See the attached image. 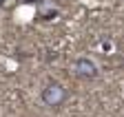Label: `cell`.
I'll return each mask as SVG.
<instances>
[{
	"label": "cell",
	"mask_w": 124,
	"mask_h": 117,
	"mask_svg": "<svg viewBox=\"0 0 124 117\" xmlns=\"http://www.w3.org/2000/svg\"><path fill=\"white\" fill-rule=\"evenodd\" d=\"M24 2H29V5H33V2H38V0H24Z\"/></svg>",
	"instance_id": "277c9868"
},
{
	"label": "cell",
	"mask_w": 124,
	"mask_h": 117,
	"mask_svg": "<svg viewBox=\"0 0 124 117\" xmlns=\"http://www.w3.org/2000/svg\"><path fill=\"white\" fill-rule=\"evenodd\" d=\"M73 73L80 80H95L98 75H100V69H98V64L93 62V60H89V57H78V60L73 62Z\"/></svg>",
	"instance_id": "7a4b0ae2"
},
{
	"label": "cell",
	"mask_w": 124,
	"mask_h": 117,
	"mask_svg": "<svg viewBox=\"0 0 124 117\" xmlns=\"http://www.w3.org/2000/svg\"><path fill=\"white\" fill-rule=\"evenodd\" d=\"M2 5H5V0H0V7H2Z\"/></svg>",
	"instance_id": "5b68a950"
},
{
	"label": "cell",
	"mask_w": 124,
	"mask_h": 117,
	"mask_svg": "<svg viewBox=\"0 0 124 117\" xmlns=\"http://www.w3.org/2000/svg\"><path fill=\"white\" fill-rule=\"evenodd\" d=\"M67 97H69L67 86L62 84V82H55V80H49V82L42 86V93H40L42 104L49 106V108H60V106H64Z\"/></svg>",
	"instance_id": "6da1fadb"
},
{
	"label": "cell",
	"mask_w": 124,
	"mask_h": 117,
	"mask_svg": "<svg viewBox=\"0 0 124 117\" xmlns=\"http://www.w3.org/2000/svg\"><path fill=\"white\" fill-rule=\"evenodd\" d=\"M38 18H40V20H46V22H51V20L58 18V9H46V11L38 13Z\"/></svg>",
	"instance_id": "3957f363"
}]
</instances>
